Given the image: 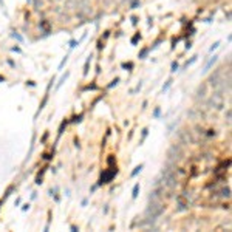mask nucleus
<instances>
[{
  "instance_id": "f257e3e1",
  "label": "nucleus",
  "mask_w": 232,
  "mask_h": 232,
  "mask_svg": "<svg viewBox=\"0 0 232 232\" xmlns=\"http://www.w3.org/2000/svg\"><path fill=\"white\" fill-rule=\"evenodd\" d=\"M116 172H118V170H116V167H115V169H110V172H105L104 175H101V184L102 183H108L116 175Z\"/></svg>"
},
{
  "instance_id": "f03ea898",
  "label": "nucleus",
  "mask_w": 232,
  "mask_h": 232,
  "mask_svg": "<svg viewBox=\"0 0 232 232\" xmlns=\"http://www.w3.org/2000/svg\"><path fill=\"white\" fill-rule=\"evenodd\" d=\"M138 192H139V184H135V187H133V198H136L138 196Z\"/></svg>"
},
{
  "instance_id": "7ed1b4c3",
  "label": "nucleus",
  "mask_w": 232,
  "mask_h": 232,
  "mask_svg": "<svg viewBox=\"0 0 232 232\" xmlns=\"http://www.w3.org/2000/svg\"><path fill=\"white\" fill-rule=\"evenodd\" d=\"M141 170H142V164H141V166H138V167H136V169L133 170V172H132V176H136V175H138V173L141 172Z\"/></svg>"
},
{
  "instance_id": "20e7f679",
  "label": "nucleus",
  "mask_w": 232,
  "mask_h": 232,
  "mask_svg": "<svg viewBox=\"0 0 232 232\" xmlns=\"http://www.w3.org/2000/svg\"><path fill=\"white\" fill-rule=\"evenodd\" d=\"M215 62H217V56H214V59H212V60H210V62H209L207 65H206V70H209V67H210V65H214ZM206 70H204V71H206Z\"/></svg>"
},
{
  "instance_id": "39448f33",
  "label": "nucleus",
  "mask_w": 232,
  "mask_h": 232,
  "mask_svg": "<svg viewBox=\"0 0 232 232\" xmlns=\"http://www.w3.org/2000/svg\"><path fill=\"white\" fill-rule=\"evenodd\" d=\"M218 45H220V42H215L212 46H210V51H214V50H217L218 48Z\"/></svg>"
},
{
  "instance_id": "423d86ee",
  "label": "nucleus",
  "mask_w": 232,
  "mask_h": 232,
  "mask_svg": "<svg viewBox=\"0 0 232 232\" xmlns=\"http://www.w3.org/2000/svg\"><path fill=\"white\" fill-rule=\"evenodd\" d=\"M170 84H172V80H169V82H167V84H166L164 87H162V91H166V90H167V88L170 87Z\"/></svg>"
},
{
  "instance_id": "0eeeda50",
  "label": "nucleus",
  "mask_w": 232,
  "mask_h": 232,
  "mask_svg": "<svg viewBox=\"0 0 232 232\" xmlns=\"http://www.w3.org/2000/svg\"><path fill=\"white\" fill-rule=\"evenodd\" d=\"M118 82H119V79H115V80H113V82H112L110 85H108V88H112V87H115V85H116V84H118Z\"/></svg>"
},
{
  "instance_id": "6e6552de",
  "label": "nucleus",
  "mask_w": 232,
  "mask_h": 232,
  "mask_svg": "<svg viewBox=\"0 0 232 232\" xmlns=\"http://www.w3.org/2000/svg\"><path fill=\"white\" fill-rule=\"evenodd\" d=\"M176 70H178V64L173 62V64H172V71H176Z\"/></svg>"
}]
</instances>
